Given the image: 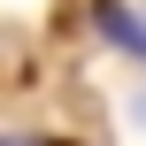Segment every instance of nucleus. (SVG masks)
<instances>
[{"label": "nucleus", "mask_w": 146, "mask_h": 146, "mask_svg": "<svg viewBox=\"0 0 146 146\" xmlns=\"http://www.w3.org/2000/svg\"><path fill=\"white\" fill-rule=\"evenodd\" d=\"M0 146H31V139H0Z\"/></svg>", "instance_id": "1"}]
</instances>
